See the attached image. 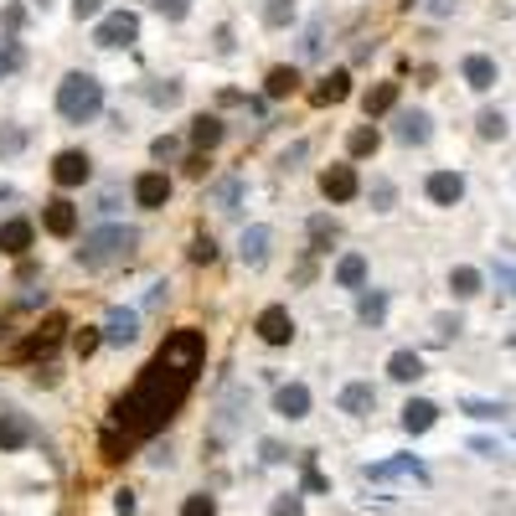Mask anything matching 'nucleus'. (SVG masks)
I'll return each instance as SVG.
<instances>
[{
    "instance_id": "obj_1",
    "label": "nucleus",
    "mask_w": 516,
    "mask_h": 516,
    "mask_svg": "<svg viewBox=\"0 0 516 516\" xmlns=\"http://www.w3.org/2000/svg\"><path fill=\"white\" fill-rule=\"evenodd\" d=\"M191 388H197V372L155 351V356L140 367L135 388L124 392V398H114L109 429H124L129 439H150V433H161L165 424L181 413V403L191 398Z\"/></svg>"
},
{
    "instance_id": "obj_2",
    "label": "nucleus",
    "mask_w": 516,
    "mask_h": 516,
    "mask_svg": "<svg viewBox=\"0 0 516 516\" xmlns=\"http://www.w3.org/2000/svg\"><path fill=\"white\" fill-rule=\"evenodd\" d=\"M99 109H103V83L93 78V73H67V78L57 83V114L67 124H88V119H99Z\"/></svg>"
},
{
    "instance_id": "obj_3",
    "label": "nucleus",
    "mask_w": 516,
    "mask_h": 516,
    "mask_svg": "<svg viewBox=\"0 0 516 516\" xmlns=\"http://www.w3.org/2000/svg\"><path fill=\"white\" fill-rule=\"evenodd\" d=\"M140 243V232L135 227H99V232H88L78 248V264L83 268H109V264H124L129 253Z\"/></svg>"
},
{
    "instance_id": "obj_4",
    "label": "nucleus",
    "mask_w": 516,
    "mask_h": 516,
    "mask_svg": "<svg viewBox=\"0 0 516 516\" xmlns=\"http://www.w3.org/2000/svg\"><path fill=\"white\" fill-rule=\"evenodd\" d=\"M135 37H140V16H135V11H109V16L93 26V41H99V47H129Z\"/></svg>"
},
{
    "instance_id": "obj_5",
    "label": "nucleus",
    "mask_w": 516,
    "mask_h": 516,
    "mask_svg": "<svg viewBox=\"0 0 516 516\" xmlns=\"http://www.w3.org/2000/svg\"><path fill=\"white\" fill-rule=\"evenodd\" d=\"M253 330H258L264 346H289V341H294V320H289L284 305H264L258 320H253Z\"/></svg>"
},
{
    "instance_id": "obj_6",
    "label": "nucleus",
    "mask_w": 516,
    "mask_h": 516,
    "mask_svg": "<svg viewBox=\"0 0 516 516\" xmlns=\"http://www.w3.org/2000/svg\"><path fill=\"white\" fill-rule=\"evenodd\" d=\"M356 191H362V181H356V165H326V171H320V197H326V202H351V197H356Z\"/></svg>"
},
{
    "instance_id": "obj_7",
    "label": "nucleus",
    "mask_w": 516,
    "mask_h": 516,
    "mask_svg": "<svg viewBox=\"0 0 516 516\" xmlns=\"http://www.w3.org/2000/svg\"><path fill=\"white\" fill-rule=\"evenodd\" d=\"M165 202H171V176H165V171H140V176H135V206L161 212Z\"/></svg>"
},
{
    "instance_id": "obj_8",
    "label": "nucleus",
    "mask_w": 516,
    "mask_h": 516,
    "mask_svg": "<svg viewBox=\"0 0 516 516\" xmlns=\"http://www.w3.org/2000/svg\"><path fill=\"white\" fill-rule=\"evenodd\" d=\"M62 330H67V315H47V320H41V326L26 336V346H21L16 356H47V351L62 341Z\"/></svg>"
},
{
    "instance_id": "obj_9",
    "label": "nucleus",
    "mask_w": 516,
    "mask_h": 516,
    "mask_svg": "<svg viewBox=\"0 0 516 516\" xmlns=\"http://www.w3.org/2000/svg\"><path fill=\"white\" fill-rule=\"evenodd\" d=\"M346 99H351V73L346 67L326 73V78L310 88V103H315V109H330V103H346Z\"/></svg>"
},
{
    "instance_id": "obj_10",
    "label": "nucleus",
    "mask_w": 516,
    "mask_h": 516,
    "mask_svg": "<svg viewBox=\"0 0 516 516\" xmlns=\"http://www.w3.org/2000/svg\"><path fill=\"white\" fill-rule=\"evenodd\" d=\"M88 176H93V161L83 150H62L57 161H52V181L57 186H83Z\"/></svg>"
},
{
    "instance_id": "obj_11",
    "label": "nucleus",
    "mask_w": 516,
    "mask_h": 516,
    "mask_svg": "<svg viewBox=\"0 0 516 516\" xmlns=\"http://www.w3.org/2000/svg\"><path fill=\"white\" fill-rule=\"evenodd\" d=\"M31 439H37V429H31V418H26V413H0V454L26 450Z\"/></svg>"
},
{
    "instance_id": "obj_12",
    "label": "nucleus",
    "mask_w": 516,
    "mask_h": 516,
    "mask_svg": "<svg viewBox=\"0 0 516 516\" xmlns=\"http://www.w3.org/2000/svg\"><path fill=\"white\" fill-rule=\"evenodd\" d=\"M424 191H429L433 206H454L465 197V176H459V171H433L429 181H424Z\"/></svg>"
},
{
    "instance_id": "obj_13",
    "label": "nucleus",
    "mask_w": 516,
    "mask_h": 516,
    "mask_svg": "<svg viewBox=\"0 0 516 516\" xmlns=\"http://www.w3.org/2000/svg\"><path fill=\"white\" fill-rule=\"evenodd\" d=\"M274 413L289 418V424H300V418L310 413V388L305 382H284V388L274 392Z\"/></svg>"
},
{
    "instance_id": "obj_14",
    "label": "nucleus",
    "mask_w": 516,
    "mask_h": 516,
    "mask_svg": "<svg viewBox=\"0 0 516 516\" xmlns=\"http://www.w3.org/2000/svg\"><path fill=\"white\" fill-rule=\"evenodd\" d=\"M41 223H47L52 238H73V227H78V206L67 202V197H52L47 212H41Z\"/></svg>"
},
{
    "instance_id": "obj_15",
    "label": "nucleus",
    "mask_w": 516,
    "mask_h": 516,
    "mask_svg": "<svg viewBox=\"0 0 516 516\" xmlns=\"http://www.w3.org/2000/svg\"><path fill=\"white\" fill-rule=\"evenodd\" d=\"M135 336H140V315H135V310H109V315H103V341L129 346Z\"/></svg>"
},
{
    "instance_id": "obj_16",
    "label": "nucleus",
    "mask_w": 516,
    "mask_h": 516,
    "mask_svg": "<svg viewBox=\"0 0 516 516\" xmlns=\"http://www.w3.org/2000/svg\"><path fill=\"white\" fill-rule=\"evenodd\" d=\"M429 135H433V119L424 109H403L398 114V140L403 144H429Z\"/></svg>"
},
{
    "instance_id": "obj_17",
    "label": "nucleus",
    "mask_w": 516,
    "mask_h": 516,
    "mask_svg": "<svg viewBox=\"0 0 516 516\" xmlns=\"http://www.w3.org/2000/svg\"><path fill=\"white\" fill-rule=\"evenodd\" d=\"M433 424H439V403H429V398H408L403 403V429L408 433H429Z\"/></svg>"
},
{
    "instance_id": "obj_18",
    "label": "nucleus",
    "mask_w": 516,
    "mask_h": 516,
    "mask_svg": "<svg viewBox=\"0 0 516 516\" xmlns=\"http://www.w3.org/2000/svg\"><path fill=\"white\" fill-rule=\"evenodd\" d=\"M459 78L470 83L475 93H485V88H495V62L480 57V52H470V57L459 62Z\"/></svg>"
},
{
    "instance_id": "obj_19",
    "label": "nucleus",
    "mask_w": 516,
    "mask_h": 516,
    "mask_svg": "<svg viewBox=\"0 0 516 516\" xmlns=\"http://www.w3.org/2000/svg\"><path fill=\"white\" fill-rule=\"evenodd\" d=\"M372 408H377V388H372V382H351V388H341V413L367 418Z\"/></svg>"
},
{
    "instance_id": "obj_20",
    "label": "nucleus",
    "mask_w": 516,
    "mask_h": 516,
    "mask_svg": "<svg viewBox=\"0 0 516 516\" xmlns=\"http://www.w3.org/2000/svg\"><path fill=\"white\" fill-rule=\"evenodd\" d=\"M26 248H31V223H26V217H11V223H0V253L21 258Z\"/></svg>"
},
{
    "instance_id": "obj_21",
    "label": "nucleus",
    "mask_w": 516,
    "mask_h": 516,
    "mask_svg": "<svg viewBox=\"0 0 516 516\" xmlns=\"http://www.w3.org/2000/svg\"><path fill=\"white\" fill-rule=\"evenodd\" d=\"M268 243H274V232H268V227H248L243 232V264L248 268H264V258H268Z\"/></svg>"
},
{
    "instance_id": "obj_22",
    "label": "nucleus",
    "mask_w": 516,
    "mask_h": 516,
    "mask_svg": "<svg viewBox=\"0 0 516 516\" xmlns=\"http://www.w3.org/2000/svg\"><path fill=\"white\" fill-rule=\"evenodd\" d=\"M388 377L392 382H418V377H424V356H418V351H392Z\"/></svg>"
},
{
    "instance_id": "obj_23",
    "label": "nucleus",
    "mask_w": 516,
    "mask_h": 516,
    "mask_svg": "<svg viewBox=\"0 0 516 516\" xmlns=\"http://www.w3.org/2000/svg\"><path fill=\"white\" fill-rule=\"evenodd\" d=\"M377 144H382V135H377V124H356V129H351L346 135V155L351 161H362V155H377Z\"/></svg>"
},
{
    "instance_id": "obj_24",
    "label": "nucleus",
    "mask_w": 516,
    "mask_h": 516,
    "mask_svg": "<svg viewBox=\"0 0 516 516\" xmlns=\"http://www.w3.org/2000/svg\"><path fill=\"white\" fill-rule=\"evenodd\" d=\"M191 144H197V150H217V144H223V119H217V114H197V119H191Z\"/></svg>"
},
{
    "instance_id": "obj_25",
    "label": "nucleus",
    "mask_w": 516,
    "mask_h": 516,
    "mask_svg": "<svg viewBox=\"0 0 516 516\" xmlns=\"http://www.w3.org/2000/svg\"><path fill=\"white\" fill-rule=\"evenodd\" d=\"M294 88H300V67H268V78H264L268 99H289Z\"/></svg>"
},
{
    "instance_id": "obj_26",
    "label": "nucleus",
    "mask_w": 516,
    "mask_h": 516,
    "mask_svg": "<svg viewBox=\"0 0 516 516\" xmlns=\"http://www.w3.org/2000/svg\"><path fill=\"white\" fill-rule=\"evenodd\" d=\"M336 284H341V289H362V284H367V258H362V253H346V258L336 264Z\"/></svg>"
},
{
    "instance_id": "obj_27",
    "label": "nucleus",
    "mask_w": 516,
    "mask_h": 516,
    "mask_svg": "<svg viewBox=\"0 0 516 516\" xmlns=\"http://www.w3.org/2000/svg\"><path fill=\"white\" fill-rule=\"evenodd\" d=\"M372 480H388V475H413V480H424V465L413 459V454H403V459H382V465H367Z\"/></svg>"
},
{
    "instance_id": "obj_28",
    "label": "nucleus",
    "mask_w": 516,
    "mask_h": 516,
    "mask_svg": "<svg viewBox=\"0 0 516 516\" xmlns=\"http://www.w3.org/2000/svg\"><path fill=\"white\" fill-rule=\"evenodd\" d=\"M392 103H398V83H377V88H367L362 109H367V119H377V114H388Z\"/></svg>"
},
{
    "instance_id": "obj_29",
    "label": "nucleus",
    "mask_w": 516,
    "mask_h": 516,
    "mask_svg": "<svg viewBox=\"0 0 516 516\" xmlns=\"http://www.w3.org/2000/svg\"><path fill=\"white\" fill-rule=\"evenodd\" d=\"M450 289H454V300H470V294H480V268H454V274H450Z\"/></svg>"
},
{
    "instance_id": "obj_30",
    "label": "nucleus",
    "mask_w": 516,
    "mask_h": 516,
    "mask_svg": "<svg viewBox=\"0 0 516 516\" xmlns=\"http://www.w3.org/2000/svg\"><path fill=\"white\" fill-rule=\"evenodd\" d=\"M475 129H480V140H506V114H501V109H485V114L475 119Z\"/></svg>"
},
{
    "instance_id": "obj_31",
    "label": "nucleus",
    "mask_w": 516,
    "mask_h": 516,
    "mask_svg": "<svg viewBox=\"0 0 516 516\" xmlns=\"http://www.w3.org/2000/svg\"><path fill=\"white\" fill-rule=\"evenodd\" d=\"M356 315H362L367 326H382V315H388V294H362V305H356Z\"/></svg>"
},
{
    "instance_id": "obj_32",
    "label": "nucleus",
    "mask_w": 516,
    "mask_h": 516,
    "mask_svg": "<svg viewBox=\"0 0 516 516\" xmlns=\"http://www.w3.org/2000/svg\"><path fill=\"white\" fill-rule=\"evenodd\" d=\"M21 62H26V52H21V41H11V37H0V78H11Z\"/></svg>"
},
{
    "instance_id": "obj_33",
    "label": "nucleus",
    "mask_w": 516,
    "mask_h": 516,
    "mask_svg": "<svg viewBox=\"0 0 516 516\" xmlns=\"http://www.w3.org/2000/svg\"><path fill=\"white\" fill-rule=\"evenodd\" d=\"M191 264H217V238H212V232H197V238H191Z\"/></svg>"
},
{
    "instance_id": "obj_34",
    "label": "nucleus",
    "mask_w": 516,
    "mask_h": 516,
    "mask_svg": "<svg viewBox=\"0 0 516 516\" xmlns=\"http://www.w3.org/2000/svg\"><path fill=\"white\" fill-rule=\"evenodd\" d=\"M264 21H268V26H289V21H294V0H268Z\"/></svg>"
},
{
    "instance_id": "obj_35",
    "label": "nucleus",
    "mask_w": 516,
    "mask_h": 516,
    "mask_svg": "<svg viewBox=\"0 0 516 516\" xmlns=\"http://www.w3.org/2000/svg\"><path fill=\"white\" fill-rule=\"evenodd\" d=\"M181 516H217V501H212V495H186L181 501Z\"/></svg>"
},
{
    "instance_id": "obj_36",
    "label": "nucleus",
    "mask_w": 516,
    "mask_h": 516,
    "mask_svg": "<svg viewBox=\"0 0 516 516\" xmlns=\"http://www.w3.org/2000/svg\"><path fill=\"white\" fill-rule=\"evenodd\" d=\"M330 238H336V223H330V217H315V223H310V243H315V253H326Z\"/></svg>"
},
{
    "instance_id": "obj_37",
    "label": "nucleus",
    "mask_w": 516,
    "mask_h": 516,
    "mask_svg": "<svg viewBox=\"0 0 516 516\" xmlns=\"http://www.w3.org/2000/svg\"><path fill=\"white\" fill-rule=\"evenodd\" d=\"M99 341H103L99 326H83L78 336H73V351H78V356H93V351H99Z\"/></svg>"
},
{
    "instance_id": "obj_38",
    "label": "nucleus",
    "mask_w": 516,
    "mask_h": 516,
    "mask_svg": "<svg viewBox=\"0 0 516 516\" xmlns=\"http://www.w3.org/2000/svg\"><path fill=\"white\" fill-rule=\"evenodd\" d=\"M155 11H161L165 21H186L191 16V0H155Z\"/></svg>"
},
{
    "instance_id": "obj_39",
    "label": "nucleus",
    "mask_w": 516,
    "mask_h": 516,
    "mask_svg": "<svg viewBox=\"0 0 516 516\" xmlns=\"http://www.w3.org/2000/svg\"><path fill=\"white\" fill-rule=\"evenodd\" d=\"M274 516H305V501H300V491H289L274 501Z\"/></svg>"
},
{
    "instance_id": "obj_40",
    "label": "nucleus",
    "mask_w": 516,
    "mask_h": 516,
    "mask_svg": "<svg viewBox=\"0 0 516 516\" xmlns=\"http://www.w3.org/2000/svg\"><path fill=\"white\" fill-rule=\"evenodd\" d=\"M21 144H26V135H21V129H0V155H16Z\"/></svg>"
},
{
    "instance_id": "obj_41",
    "label": "nucleus",
    "mask_w": 516,
    "mask_h": 516,
    "mask_svg": "<svg viewBox=\"0 0 516 516\" xmlns=\"http://www.w3.org/2000/svg\"><path fill=\"white\" fill-rule=\"evenodd\" d=\"M21 21H26V5H5V11H0V26H5V31H21Z\"/></svg>"
},
{
    "instance_id": "obj_42",
    "label": "nucleus",
    "mask_w": 516,
    "mask_h": 516,
    "mask_svg": "<svg viewBox=\"0 0 516 516\" xmlns=\"http://www.w3.org/2000/svg\"><path fill=\"white\" fill-rule=\"evenodd\" d=\"M465 413H475V418H501L506 408H501V403H475V398H470V403H465Z\"/></svg>"
},
{
    "instance_id": "obj_43",
    "label": "nucleus",
    "mask_w": 516,
    "mask_h": 516,
    "mask_svg": "<svg viewBox=\"0 0 516 516\" xmlns=\"http://www.w3.org/2000/svg\"><path fill=\"white\" fill-rule=\"evenodd\" d=\"M99 11H103V0H73V16L78 21H93Z\"/></svg>"
},
{
    "instance_id": "obj_44",
    "label": "nucleus",
    "mask_w": 516,
    "mask_h": 516,
    "mask_svg": "<svg viewBox=\"0 0 516 516\" xmlns=\"http://www.w3.org/2000/svg\"><path fill=\"white\" fill-rule=\"evenodd\" d=\"M150 155H155V161H171V155H176V140H165L161 135V140L150 144Z\"/></svg>"
},
{
    "instance_id": "obj_45",
    "label": "nucleus",
    "mask_w": 516,
    "mask_h": 516,
    "mask_svg": "<svg viewBox=\"0 0 516 516\" xmlns=\"http://www.w3.org/2000/svg\"><path fill=\"white\" fill-rule=\"evenodd\" d=\"M114 512H119V516H135V491H119V495H114Z\"/></svg>"
},
{
    "instance_id": "obj_46",
    "label": "nucleus",
    "mask_w": 516,
    "mask_h": 516,
    "mask_svg": "<svg viewBox=\"0 0 516 516\" xmlns=\"http://www.w3.org/2000/svg\"><path fill=\"white\" fill-rule=\"evenodd\" d=\"M305 485H310V491H326V475L315 470V459L305 465Z\"/></svg>"
},
{
    "instance_id": "obj_47",
    "label": "nucleus",
    "mask_w": 516,
    "mask_h": 516,
    "mask_svg": "<svg viewBox=\"0 0 516 516\" xmlns=\"http://www.w3.org/2000/svg\"><path fill=\"white\" fill-rule=\"evenodd\" d=\"M264 459H268V465H279V459H289V454H284V444H274V439H268V444H264Z\"/></svg>"
}]
</instances>
